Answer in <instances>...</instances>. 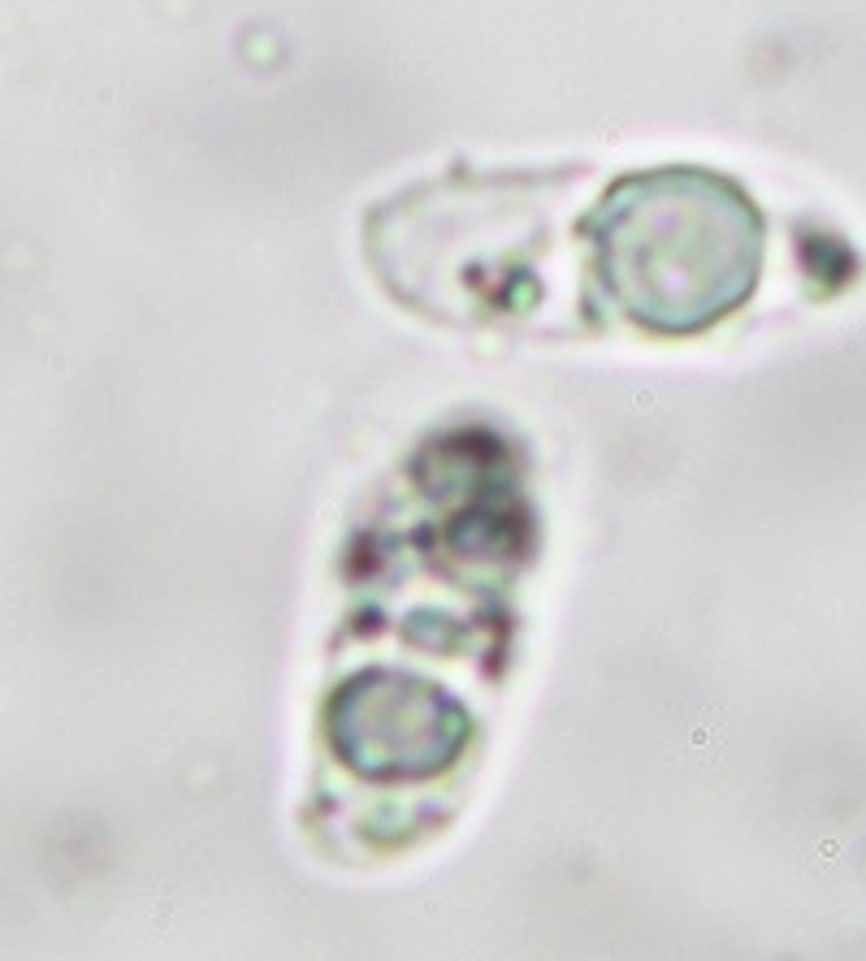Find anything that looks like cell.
<instances>
[{
	"mask_svg": "<svg viewBox=\"0 0 866 961\" xmlns=\"http://www.w3.org/2000/svg\"><path fill=\"white\" fill-rule=\"evenodd\" d=\"M602 299L659 338H693L750 304L767 260L754 195L706 165L615 178L581 221Z\"/></svg>",
	"mask_w": 866,
	"mask_h": 961,
	"instance_id": "1",
	"label": "cell"
}]
</instances>
